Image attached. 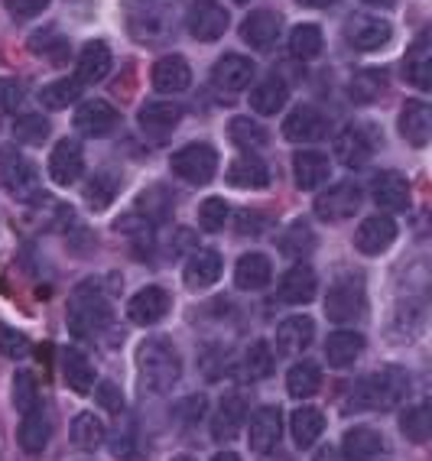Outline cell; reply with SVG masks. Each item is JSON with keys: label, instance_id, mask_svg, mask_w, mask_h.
Wrapping results in <instances>:
<instances>
[{"label": "cell", "instance_id": "6da1fadb", "mask_svg": "<svg viewBox=\"0 0 432 461\" xmlns=\"http://www.w3.org/2000/svg\"><path fill=\"white\" fill-rule=\"evenodd\" d=\"M410 374L403 367H383L361 377L348 393V410H393L407 400Z\"/></svg>", "mask_w": 432, "mask_h": 461}, {"label": "cell", "instance_id": "7a4b0ae2", "mask_svg": "<svg viewBox=\"0 0 432 461\" xmlns=\"http://www.w3.org/2000/svg\"><path fill=\"white\" fill-rule=\"evenodd\" d=\"M137 371H140L143 390L169 393L183 377V361L169 338H147L137 351Z\"/></svg>", "mask_w": 432, "mask_h": 461}, {"label": "cell", "instance_id": "3957f363", "mask_svg": "<svg viewBox=\"0 0 432 461\" xmlns=\"http://www.w3.org/2000/svg\"><path fill=\"white\" fill-rule=\"evenodd\" d=\"M114 319L108 293L101 289L98 280H85L82 286H76L72 299H68V329L78 338H94L108 329Z\"/></svg>", "mask_w": 432, "mask_h": 461}, {"label": "cell", "instance_id": "277c9868", "mask_svg": "<svg viewBox=\"0 0 432 461\" xmlns=\"http://www.w3.org/2000/svg\"><path fill=\"white\" fill-rule=\"evenodd\" d=\"M0 185L10 198H17L23 205H36V202L50 198L42 192L36 163L17 147H0Z\"/></svg>", "mask_w": 432, "mask_h": 461}, {"label": "cell", "instance_id": "5b68a950", "mask_svg": "<svg viewBox=\"0 0 432 461\" xmlns=\"http://www.w3.org/2000/svg\"><path fill=\"white\" fill-rule=\"evenodd\" d=\"M364 305H367L364 280L357 273H341L338 280L328 286V293H325V315L335 325H355L364 315Z\"/></svg>", "mask_w": 432, "mask_h": 461}, {"label": "cell", "instance_id": "8992f818", "mask_svg": "<svg viewBox=\"0 0 432 461\" xmlns=\"http://www.w3.org/2000/svg\"><path fill=\"white\" fill-rule=\"evenodd\" d=\"M127 10V26L130 33L143 42V46H157L173 26V7L169 0H124Z\"/></svg>", "mask_w": 432, "mask_h": 461}, {"label": "cell", "instance_id": "52a82bcc", "mask_svg": "<svg viewBox=\"0 0 432 461\" xmlns=\"http://www.w3.org/2000/svg\"><path fill=\"white\" fill-rule=\"evenodd\" d=\"M169 169L189 185H208L218 173V153L208 143H189V147L176 149L173 159H169Z\"/></svg>", "mask_w": 432, "mask_h": 461}, {"label": "cell", "instance_id": "ba28073f", "mask_svg": "<svg viewBox=\"0 0 432 461\" xmlns=\"http://www.w3.org/2000/svg\"><path fill=\"white\" fill-rule=\"evenodd\" d=\"M377 143H381L377 131H371L364 124H348L335 137V157H338V163L345 169H364L371 163V157H374Z\"/></svg>", "mask_w": 432, "mask_h": 461}, {"label": "cell", "instance_id": "9c48e42d", "mask_svg": "<svg viewBox=\"0 0 432 461\" xmlns=\"http://www.w3.org/2000/svg\"><path fill=\"white\" fill-rule=\"evenodd\" d=\"M361 202H364V192L357 182H338L316 198V218L325 224H341L361 212Z\"/></svg>", "mask_w": 432, "mask_h": 461}, {"label": "cell", "instance_id": "30bf717a", "mask_svg": "<svg viewBox=\"0 0 432 461\" xmlns=\"http://www.w3.org/2000/svg\"><path fill=\"white\" fill-rule=\"evenodd\" d=\"M231 14L218 0H192L185 10V30L199 42H215L228 33Z\"/></svg>", "mask_w": 432, "mask_h": 461}, {"label": "cell", "instance_id": "8fae6325", "mask_svg": "<svg viewBox=\"0 0 432 461\" xmlns=\"http://www.w3.org/2000/svg\"><path fill=\"white\" fill-rule=\"evenodd\" d=\"M393 36V26L383 17H371V14H355V17L345 23V40H348L351 50L357 52H377L383 50Z\"/></svg>", "mask_w": 432, "mask_h": 461}, {"label": "cell", "instance_id": "7c38bea8", "mask_svg": "<svg viewBox=\"0 0 432 461\" xmlns=\"http://www.w3.org/2000/svg\"><path fill=\"white\" fill-rule=\"evenodd\" d=\"M328 133V121L319 107L312 104H300L292 107L290 117L283 121V137L292 143H319Z\"/></svg>", "mask_w": 432, "mask_h": 461}, {"label": "cell", "instance_id": "4fadbf2b", "mask_svg": "<svg viewBox=\"0 0 432 461\" xmlns=\"http://www.w3.org/2000/svg\"><path fill=\"white\" fill-rule=\"evenodd\" d=\"M280 436H283V412H280V406H260V410L250 416V432H248L250 452L270 455L276 445H280Z\"/></svg>", "mask_w": 432, "mask_h": 461}, {"label": "cell", "instance_id": "5bb4252c", "mask_svg": "<svg viewBox=\"0 0 432 461\" xmlns=\"http://www.w3.org/2000/svg\"><path fill=\"white\" fill-rule=\"evenodd\" d=\"M46 173L56 185H72V182L82 179L85 173V153L78 147V140H58L50 153V166Z\"/></svg>", "mask_w": 432, "mask_h": 461}, {"label": "cell", "instance_id": "9a60e30c", "mask_svg": "<svg viewBox=\"0 0 432 461\" xmlns=\"http://www.w3.org/2000/svg\"><path fill=\"white\" fill-rule=\"evenodd\" d=\"M393 240H397V221L387 218V214H371V218H364V221L357 224L355 248L361 250V254L377 257L391 248Z\"/></svg>", "mask_w": 432, "mask_h": 461}, {"label": "cell", "instance_id": "2e32d148", "mask_svg": "<svg viewBox=\"0 0 432 461\" xmlns=\"http://www.w3.org/2000/svg\"><path fill=\"white\" fill-rule=\"evenodd\" d=\"M117 111L108 104L104 98H88L78 104L76 111V131L82 133V137H108L111 131L117 127Z\"/></svg>", "mask_w": 432, "mask_h": 461}, {"label": "cell", "instance_id": "e0dca14e", "mask_svg": "<svg viewBox=\"0 0 432 461\" xmlns=\"http://www.w3.org/2000/svg\"><path fill=\"white\" fill-rule=\"evenodd\" d=\"M254 75H257V66H254L248 56L231 52V56H221L215 62V68H212V82H215L218 91H231L234 95V91L250 88Z\"/></svg>", "mask_w": 432, "mask_h": 461}, {"label": "cell", "instance_id": "ac0fdd59", "mask_svg": "<svg viewBox=\"0 0 432 461\" xmlns=\"http://www.w3.org/2000/svg\"><path fill=\"white\" fill-rule=\"evenodd\" d=\"M316 270L306 264H296L280 276V286H276V296H280L283 305H306L316 299Z\"/></svg>", "mask_w": 432, "mask_h": 461}, {"label": "cell", "instance_id": "d6986e66", "mask_svg": "<svg viewBox=\"0 0 432 461\" xmlns=\"http://www.w3.org/2000/svg\"><path fill=\"white\" fill-rule=\"evenodd\" d=\"M248 396L244 393H228L221 396V403L215 410V420H212V438L215 442H228L244 429L248 422Z\"/></svg>", "mask_w": 432, "mask_h": 461}, {"label": "cell", "instance_id": "ffe728a7", "mask_svg": "<svg viewBox=\"0 0 432 461\" xmlns=\"http://www.w3.org/2000/svg\"><path fill=\"white\" fill-rule=\"evenodd\" d=\"M312 338H316V321L309 315H290L276 325V351L283 357L302 355L312 345Z\"/></svg>", "mask_w": 432, "mask_h": 461}, {"label": "cell", "instance_id": "44dd1931", "mask_svg": "<svg viewBox=\"0 0 432 461\" xmlns=\"http://www.w3.org/2000/svg\"><path fill=\"white\" fill-rule=\"evenodd\" d=\"M183 121V107L173 101H150L140 107V131L153 140H166Z\"/></svg>", "mask_w": 432, "mask_h": 461}, {"label": "cell", "instance_id": "7402d4cb", "mask_svg": "<svg viewBox=\"0 0 432 461\" xmlns=\"http://www.w3.org/2000/svg\"><path fill=\"white\" fill-rule=\"evenodd\" d=\"M169 312V296L166 289L159 286H143L140 293H133L127 303V319L133 325H157L163 315Z\"/></svg>", "mask_w": 432, "mask_h": 461}, {"label": "cell", "instance_id": "603a6c76", "mask_svg": "<svg viewBox=\"0 0 432 461\" xmlns=\"http://www.w3.org/2000/svg\"><path fill=\"white\" fill-rule=\"evenodd\" d=\"M400 133L410 147H426L432 137V107L419 98L407 101L400 111Z\"/></svg>", "mask_w": 432, "mask_h": 461}, {"label": "cell", "instance_id": "cb8c5ba5", "mask_svg": "<svg viewBox=\"0 0 432 461\" xmlns=\"http://www.w3.org/2000/svg\"><path fill=\"white\" fill-rule=\"evenodd\" d=\"M364 355V335L351 329H338L325 338V361L328 367H351L357 357Z\"/></svg>", "mask_w": 432, "mask_h": 461}, {"label": "cell", "instance_id": "d4e9b609", "mask_svg": "<svg viewBox=\"0 0 432 461\" xmlns=\"http://www.w3.org/2000/svg\"><path fill=\"white\" fill-rule=\"evenodd\" d=\"M371 198L383 212H407L410 208V182L400 173H377L371 182Z\"/></svg>", "mask_w": 432, "mask_h": 461}, {"label": "cell", "instance_id": "484cf974", "mask_svg": "<svg viewBox=\"0 0 432 461\" xmlns=\"http://www.w3.org/2000/svg\"><path fill=\"white\" fill-rule=\"evenodd\" d=\"M280 30H283V20L280 14H270V10H254L248 20L241 23V36L248 46L254 50H270L276 40H280Z\"/></svg>", "mask_w": 432, "mask_h": 461}, {"label": "cell", "instance_id": "4316f807", "mask_svg": "<svg viewBox=\"0 0 432 461\" xmlns=\"http://www.w3.org/2000/svg\"><path fill=\"white\" fill-rule=\"evenodd\" d=\"M328 173H332V163L319 149H300L292 157V179L300 189H319L322 182H328Z\"/></svg>", "mask_w": 432, "mask_h": 461}, {"label": "cell", "instance_id": "83f0119b", "mask_svg": "<svg viewBox=\"0 0 432 461\" xmlns=\"http://www.w3.org/2000/svg\"><path fill=\"white\" fill-rule=\"evenodd\" d=\"M192 85V68L183 56H163L157 59L153 66V88L163 91V95H179Z\"/></svg>", "mask_w": 432, "mask_h": 461}, {"label": "cell", "instance_id": "f1b7e54d", "mask_svg": "<svg viewBox=\"0 0 432 461\" xmlns=\"http://www.w3.org/2000/svg\"><path fill=\"white\" fill-rule=\"evenodd\" d=\"M185 286L192 289V293H202V289L215 286L218 276H221V254L218 250H195V254L189 257V264H185Z\"/></svg>", "mask_w": 432, "mask_h": 461}, {"label": "cell", "instance_id": "f546056e", "mask_svg": "<svg viewBox=\"0 0 432 461\" xmlns=\"http://www.w3.org/2000/svg\"><path fill=\"white\" fill-rule=\"evenodd\" d=\"M403 75L407 82L419 91L432 88V46H429V33H419V40L410 46V52L403 56Z\"/></svg>", "mask_w": 432, "mask_h": 461}, {"label": "cell", "instance_id": "4dcf8cb0", "mask_svg": "<svg viewBox=\"0 0 432 461\" xmlns=\"http://www.w3.org/2000/svg\"><path fill=\"white\" fill-rule=\"evenodd\" d=\"M345 461H377L383 455V436L371 426H355L345 432L341 442Z\"/></svg>", "mask_w": 432, "mask_h": 461}, {"label": "cell", "instance_id": "1f68e13d", "mask_svg": "<svg viewBox=\"0 0 432 461\" xmlns=\"http://www.w3.org/2000/svg\"><path fill=\"white\" fill-rule=\"evenodd\" d=\"M50 436H52V420H50V412L42 410V406H36V410L26 412L23 422H20V429H17L20 445H23V452H30V455L46 452Z\"/></svg>", "mask_w": 432, "mask_h": 461}, {"label": "cell", "instance_id": "d6a6232c", "mask_svg": "<svg viewBox=\"0 0 432 461\" xmlns=\"http://www.w3.org/2000/svg\"><path fill=\"white\" fill-rule=\"evenodd\" d=\"M228 182L238 189H264V185H270V166L257 153H241L228 166Z\"/></svg>", "mask_w": 432, "mask_h": 461}, {"label": "cell", "instance_id": "836d02e7", "mask_svg": "<svg viewBox=\"0 0 432 461\" xmlns=\"http://www.w3.org/2000/svg\"><path fill=\"white\" fill-rule=\"evenodd\" d=\"M270 280H274V264L264 254H244L234 267V283L244 293H257V289L270 286Z\"/></svg>", "mask_w": 432, "mask_h": 461}, {"label": "cell", "instance_id": "e575fe53", "mask_svg": "<svg viewBox=\"0 0 432 461\" xmlns=\"http://www.w3.org/2000/svg\"><path fill=\"white\" fill-rule=\"evenodd\" d=\"M111 72V50L104 46L101 40L94 42H85V50L78 52V68H76V78L82 85H94L101 78H108Z\"/></svg>", "mask_w": 432, "mask_h": 461}, {"label": "cell", "instance_id": "d590c367", "mask_svg": "<svg viewBox=\"0 0 432 461\" xmlns=\"http://www.w3.org/2000/svg\"><path fill=\"white\" fill-rule=\"evenodd\" d=\"M290 432L296 448H312L325 432V412L316 410V406H300L290 416Z\"/></svg>", "mask_w": 432, "mask_h": 461}, {"label": "cell", "instance_id": "8d00e7d4", "mask_svg": "<svg viewBox=\"0 0 432 461\" xmlns=\"http://www.w3.org/2000/svg\"><path fill=\"white\" fill-rule=\"evenodd\" d=\"M286 101H290V88H286V82H283V78H276V75L264 78L257 88L250 91V107H254L257 114H264V117L280 114L283 107H286Z\"/></svg>", "mask_w": 432, "mask_h": 461}, {"label": "cell", "instance_id": "74e56055", "mask_svg": "<svg viewBox=\"0 0 432 461\" xmlns=\"http://www.w3.org/2000/svg\"><path fill=\"white\" fill-rule=\"evenodd\" d=\"M62 377H66L68 390H76V393L85 396V393H92V390H94V380H98V374H94V364L88 361L82 351L68 348L66 355H62Z\"/></svg>", "mask_w": 432, "mask_h": 461}, {"label": "cell", "instance_id": "f35d334b", "mask_svg": "<svg viewBox=\"0 0 432 461\" xmlns=\"http://www.w3.org/2000/svg\"><path fill=\"white\" fill-rule=\"evenodd\" d=\"M316 244H319L316 230H312V224H309L306 218L292 221L290 228L280 234V254L290 257V260H302V257H309L312 250H316Z\"/></svg>", "mask_w": 432, "mask_h": 461}, {"label": "cell", "instance_id": "ab89813d", "mask_svg": "<svg viewBox=\"0 0 432 461\" xmlns=\"http://www.w3.org/2000/svg\"><path fill=\"white\" fill-rule=\"evenodd\" d=\"M286 390H290V396H296V400L316 396L319 390H322V371H319V364H312V361L292 364L290 374H286Z\"/></svg>", "mask_w": 432, "mask_h": 461}, {"label": "cell", "instance_id": "60d3db41", "mask_svg": "<svg viewBox=\"0 0 432 461\" xmlns=\"http://www.w3.org/2000/svg\"><path fill=\"white\" fill-rule=\"evenodd\" d=\"M68 436H72V445H76V448H82V452H94V448L104 445L108 429H104L101 416H94V412H82V416H76Z\"/></svg>", "mask_w": 432, "mask_h": 461}, {"label": "cell", "instance_id": "b9f144b4", "mask_svg": "<svg viewBox=\"0 0 432 461\" xmlns=\"http://www.w3.org/2000/svg\"><path fill=\"white\" fill-rule=\"evenodd\" d=\"M117 192H121V176H117L114 169H101V173H94L92 179H88V185H85V202H88L94 212H104L117 198Z\"/></svg>", "mask_w": 432, "mask_h": 461}, {"label": "cell", "instance_id": "7bdbcfd3", "mask_svg": "<svg viewBox=\"0 0 432 461\" xmlns=\"http://www.w3.org/2000/svg\"><path fill=\"white\" fill-rule=\"evenodd\" d=\"M383 88H387V75L377 72V68H361V72L351 75L348 98L355 101V104H371V101L381 98Z\"/></svg>", "mask_w": 432, "mask_h": 461}, {"label": "cell", "instance_id": "ee69618b", "mask_svg": "<svg viewBox=\"0 0 432 461\" xmlns=\"http://www.w3.org/2000/svg\"><path fill=\"white\" fill-rule=\"evenodd\" d=\"M228 133H231L234 147H241L244 153H257V149H264L266 140H270V133L264 131V124H260V121H250V117H234Z\"/></svg>", "mask_w": 432, "mask_h": 461}, {"label": "cell", "instance_id": "f6af8a7d", "mask_svg": "<svg viewBox=\"0 0 432 461\" xmlns=\"http://www.w3.org/2000/svg\"><path fill=\"white\" fill-rule=\"evenodd\" d=\"M82 88L85 85L78 82V78H58V82L42 85L40 104L50 107V111H62V107L76 104V101L82 98Z\"/></svg>", "mask_w": 432, "mask_h": 461}, {"label": "cell", "instance_id": "bcb514c9", "mask_svg": "<svg viewBox=\"0 0 432 461\" xmlns=\"http://www.w3.org/2000/svg\"><path fill=\"white\" fill-rule=\"evenodd\" d=\"M400 429H403V436L410 438V442H426L432 432V410L429 403H416V406H407L403 410V416H400Z\"/></svg>", "mask_w": 432, "mask_h": 461}, {"label": "cell", "instance_id": "7dc6e473", "mask_svg": "<svg viewBox=\"0 0 432 461\" xmlns=\"http://www.w3.org/2000/svg\"><path fill=\"white\" fill-rule=\"evenodd\" d=\"M270 371H274V351H270L266 341H254L241 364L244 380H264V377H270Z\"/></svg>", "mask_w": 432, "mask_h": 461}, {"label": "cell", "instance_id": "c3c4849f", "mask_svg": "<svg viewBox=\"0 0 432 461\" xmlns=\"http://www.w3.org/2000/svg\"><path fill=\"white\" fill-rule=\"evenodd\" d=\"M290 52L296 59H316L319 52H322V30L319 26H312V23H302V26H296L290 33Z\"/></svg>", "mask_w": 432, "mask_h": 461}, {"label": "cell", "instance_id": "681fc988", "mask_svg": "<svg viewBox=\"0 0 432 461\" xmlns=\"http://www.w3.org/2000/svg\"><path fill=\"white\" fill-rule=\"evenodd\" d=\"M50 137V121L40 114H23L14 121V140L23 143V147H36Z\"/></svg>", "mask_w": 432, "mask_h": 461}, {"label": "cell", "instance_id": "f907efd6", "mask_svg": "<svg viewBox=\"0 0 432 461\" xmlns=\"http://www.w3.org/2000/svg\"><path fill=\"white\" fill-rule=\"evenodd\" d=\"M14 406H17V412H23V416L40 406V387H36V377L30 371L14 374Z\"/></svg>", "mask_w": 432, "mask_h": 461}, {"label": "cell", "instance_id": "816d5d0a", "mask_svg": "<svg viewBox=\"0 0 432 461\" xmlns=\"http://www.w3.org/2000/svg\"><path fill=\"white\" fill-rule=\"evenodd\" d=\"M228 218H231V208H228L225 198L212 195L199 205V224H202V230H208V234H215V230L225 228Z\"/></svg>", "mask_w": 432, "mask_h": 461}, {"label": "cell", "instance_id": "f5cc1de1", "mask_svg": "<svg viewBox=\"0 0 432 461\" xmlns=\"http://www.w3.org/2000/svg\"><path fill=\"white\" fill-rule=\"evenodd\" d=\"M30 351H33L30 338H26L23 331L10 329V325H4V321H0V357H10V361H23Z\"/></svg>", "mask_w": 432, "mask_h": 461}, {"label": "cell", "instance_id": "db71d44e", "mask_svg": "<svg viewBox=\"0 0 432 461\" xmlns=\"http://www.w3.org/2000/svg\"><path fill=\"white\" fill-rule=\"evenodd\" d=\"M94 396H98V403L108 412H124V393L111 380H101L98 387H94Z\"/></svg>", "mask_w": 432, "mask_h": 461}, {"label": "cell", "instance_id": "11a10c76", "mask_svg": "<svg viewBox=\"0 0 432 461\" xmlns=\"http://www.w3.org/2000/svg\"><path fill=\"white\" fill-rule=\"evenodd\" d=\"M23 101V88L14 78H0V114H14Z\"/></svg>", "mask_w": 432, "mask_h": 461}, {"label": "cell", "instance_id": "9f6ffc18", "mask_svg": "<svg viewBox=\"0 0 432 461\" xmlns=\"http://www.w3.org/2000/svg\"><path fill=\"white\" fill-rule=\"evenodd\" d=\"M4 7H7L10 17L30 20V17H36V14H42V10L50 7V0H4Z\"/></svg>", "mask_w": 432, "mask_h": 461}, {"label": "cell", "instance_id": "6f0895ef", "mask_svg": "<svg viewBox=\"0 0 432 461\" xmlns=\"http://www.w3.org/2000/svg\"><path fill=\"white\" fill-rule=\"evenodd\" d=\"M264 228H266V218L260 212H248V208L238 212V234H244V238L254 234L257 238V234H264Z\"/></svg>", "mask_w": 432, "mask_h": 461}, {"label": "cell", "instance_id": "680465c9", "mask_svg": "<svg viewBox=\"0 0 432 461\" xmlns=\"http://www.w3.org/2000/svg\"><path fill=\"white\" fill-rule=\"evenodd\" d=\"M312 461H341V458H338V452H335L332 445H325V448H319Z\"/></svg>", "mask_w": 432, "mask_h": 461}, {"label": "cell", "instance_id": "91938a15", "mask_svg": "<svg viewBox=\"0 0 432 461\" xmlns=\"http://www.w3.org/2000/svg\"><path fill=\"white\" fill-rule=\"evenodd\" d=\"M302 7H312V10H322V7H332L335 0H300Z\"/></svg>", "mask_w": 432, "mask_h": 461}, {"label": "cell", "instance_id": "94428289", "mask_svg": "<svg viewBox=\"0 0 432 461\" xmlns=\"http://www.w3.org/2000/svg\"><path fill=\"white\" fill-rule=\"evenodd\" d=\"M212 461H241V458H238V455H234V452H218Z\"/></svg>", "mask_w": 432, "mask_h": 461}, {"label": "cell", "instance_id": "6125c7cd", "mask_svg": "<svg viewBox=\"0 0 432 461\" xmlns=\"http://www.w3.org/2000/svg\"><path fill=\"white\" fill-rule=\"evenodd\" d=\"M364 4H371V7H391L393 0H364Z\"/></svg>", "mask_w": 432, "mask_h": 461}, {"label": "cell", "instance_id": "be15d7a7", "mask_svg": "<svg viewBox=\"0 0 432 461\" xmlns=\"http://www.w3.org/2000/svg\"><path fill=\"white\" fill-rule=\"evenodd\" d=\"M264 461H290L286 455H270V458H264Z\"/></svg>", "mask_w": 432, "mask_h": 461}, {"label": "cell", "instance_id": "e7e4bbea", "mask_svg": "<svg viewBox=\"0 0 432 461\" xmlns=\"http://www.w3.org/2000/svg\"><path fill=\"white\" fill-rule=\"evenodd\" d=\"M173 461H195V458H192V455H176Z\"/></svg>", "mask_w": 432, "mask_h": 461}, {"label": "cell", "instance_id": "03108f58", "mask_svg": "<svg viewBox=\"0 0 432 461\" xmlns=\"http://www.w3.org/2000/svg\"><path fill=\"white\" fill-rule=\"evenodd\" d=\"M238 4H248V0H238Z\"/></svg>", "mask_w": 432, "mask_h": 461}, {"label": "cell", "instance_id": "003e7915", "mask_svg": "<svg viewBox=\"0 0 432 461\" xmlns=\"http://www.w3.org/2000/svg\"><path fill=\"white\" fill-rule=\"evenodd\" d=\"M0 117H4V114H0Z\"/></svg>", "mask_w": 432, "mask_h": 461}]
</instances>
